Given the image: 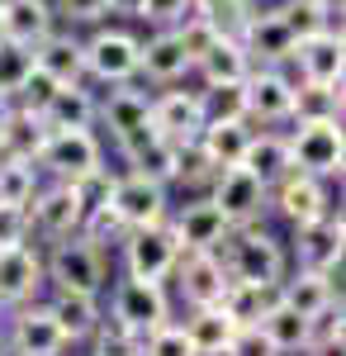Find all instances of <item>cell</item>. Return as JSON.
<instances>
[{"label": "cell", "instance_id": "obj_21", "mask_svg": "<svg viewBox=\"0 0 346 356\" xmlns=\"http://www.w3.org/2000/svg\"><path fill=\"white\" fill-rule=\"evenodd\" d=\"M138 76H147L157 86H171L181 76H190V57L171 29H157V33L138 38Z\"/></svg>", "mask_w": 346, "mask_h": 356}, {"label": "cell", "instance_id": "obj_34", "mask_svg": "<svg viewBox=\"0 0 346 356\" xmlns=\"http://www.w3.org/2000/svg\"><path fill=\"white\" fill-rule=\"evenodd\" d=\"M242 166L261 181V186H275L285 171H290V143H285V134H270V129H252V143H247V157H242Z\"/></svg>", "mask_w": 346, "mask_h": 356}, {"label": "cell", "instance_id": "obj_9", "mask_svg": "<svg viewBox=\"0 0 346 356\" xmlns=\"http://www.w3.org/2000/svg\"><path fill=\"white\" fill-rule=\"evenodd\" d=\"M109 318H119L124 328L133 332H147L161 328V323H171V295H166V285L161 280H114V290H109Z\"/></svg>", "mask_w": 346, "mask_h": 356}, {"label": "cell", "instance_id": "obj_18", "mask_svg": "<svg viewBox=\"0 0 346 356\" xmlns=\"http://www.w3.org/2000/svg\"><path fill=\"white\" fill-rule=\"evenodd\" d=\"M238 43L242 53L252 57V67H275L294 53V33L285 29V19L275 10H252L247 24L238 29Z\"/></svg>", "mask_w": 346, "mask_h": 356}, {"label": "cell", "instance_id": "obj_6", "mask_svg": "<svg viewBox=\"0 0 346 356\" xmlns=\"http://www.w3.org/2000/svg\"><path fill=\"white\" fill-rule=\"evenodd\" d=\"M105 166V143L95 138V129H62V134H48L43 152H38V171L43 181H81L85 171Z\"/></svg>", "mask_w": 346, "mask_h": 356}, {"label": "cell", "instance_id": "obj_20", "mask_svg": "<svg viewBox=\"0 0 346 356\" xmlns=\"http://www.w3.org/2000/svg\"><path fill=\"white\" fill-rule=\"evenodd\" d=\"M152 129L171 143H195V134L204 129L199 90H161V95H152Z\"/></svg>", "mask_w": 346, "mask_h": 356}, {"label": "cell", "instance_id": "obj_42", "mask_svg": "<svg viewBox=\"0 0 346 356\" xmlns=\"http://www.w3.org/2000/svg\"><path fill=\"white\" fill-rule=\"evenodd\" d=\"M28 72H33V48H28V43H15V38H5V33H0V90H5V95H15V90L24 86Z\"/></svg>", "mask_w": 346, "mask_h": 356}, {"label": "cell", "instance_id": "obj_10", "mask_svg": "<svg viewBox=\"0 0 346 356\" xmlns=\"http://www.w3.org/2000/svg\"><path fill=\"white\" fill-rule=\"evenodd\" d=\"M209 204L228 219V228H242V223H261V214L270 204V191L247 166H223V171H213V181H209Z\"/></svg>", "mask_w": 346, "mask_h": 356}, {"label": "cell", "instance_id": "obj_1", "mask_svg": "<svg viewBox=\"0 0 346 356\" xmlns=\"http://www.w3.org/2000/svg\"><path fill=\"white\" fill-rule=\"evenodd\" d=\"M213 257L223 261L228 280H242V285H266V280H285L290 271V252L285 243L261 228V223H242V228H228L223 243L213 247Z\"/></svg>", "mask_w": 346, "mask_h": 356}, {"label": "cell", "instance_id": "obj_3", "mask_svg": "<svg viewBox=\"0 0 346 356\" xmlns=\"http://www.w3.org/2000/svg\"><path fill=\"white\" fill-rule=\"evenodd\" d=\"M290 166L318 181H337L346 162V138H342V119H313V124H294L290 134Z\"/></svg>", "mask_w": 346, "mask_h": 356}, {"label": "cell", "instance_id": "obj_55", "mask_svg": "<svg viewBox=\"0 0 346 356\" xmlns=\"http://www.w3.org/2000/svg\"><path fill=\"white\" fill-rule=\"evenodd\" d=\"M0 356H5V332H0Z\"/></svg>", "mask_w": 346, "mask_h": 356}, {"label": "cell", "instance_id": "obj_28", "mask_svg": "<svg viewBox=\"0 0 346 356\" xmlns=\"http://www.w3.org/2000/svg\"><path fill=\"white\" fill-rule=\"evenodd\" d=\"M247 143H252V124H247V119H242V124H204V129L195 134V147H199V157H204L213 171L242 166Z\"/></svg>", "mask_w": 346, "mask_h": 356}, {"label": "cell", "instance_id": "obj_52", "mask_svg": "<svg viewBox=\"0 0 346 356\" xmlns=\"http://www.w3.org/2000/svg\"><path fill=\"white\" fill-rule=\"evenodd\" d=\"M105 15H124V19H138V15H142V0H105Z\"/></svg>", "mask_w": 346, "mask_h": 356}, {"label": "cell", "instance_id": "obj_51", "mask_svg": "<svg viewBox=\"0 0 346 356\" xmlns=\"http://www.w3.org/2000/svg\"><path fill=\"white\" fill-rule=\"evenodd\" d=\"M304 356H346V337H342V332H332V337H313Z\"/></svg>", "mask_w": 346, "mask_h": 356}, {"label": "cell", "instance_id": "obj_12", "mask_svg": "<svg viewBox=\"0 0 346 356\" xmlns=\"http://www.w3.org/2000/svg\"><path fill=\"white\" fill-rule=\"evenodd\" d=\"M95 124H105L114 147H129L142 134H152V95L138 86H109V95H100L95 105Z\"/></svg>", "mask_w": 346, "mask_h": 356}, {"label": "cell", "instance_id": "obj_7", "mask_svg": "<svg viewBox=\"0 0 346 356\" xmlns=\"http://www.w3.org/2000/svg\"><path fill=\"white\" fill-rule=\"evenodd\" d=\"M342 247H346L342 209H327L322 219L294 228V261L304 271H322L337 290H342Z\"/></svg>", "mask_w": 346, "mask_h": 356}, {"label": "cell", "instance_id": "obj_11", "mask_svg": "<svg viewBox=\"0 0 346 356\" xmlns=\"http://www.w3.org/2000/svg\"><path fill=\"white\" fill-rule=\"evenodd\" d=\"M114 219L124 228H152V223H166L171 219V200H166V186L147 181V176H114V191H109V204H105Z\"/></svg>", "mask_w": 346, "mask_h": 356}, {"label": "cell", "instance_id": "obj_14", "mask_svg": "<svg viewBox=\"0 0 346 356\" xmlns=\"http://www.w3.org/2000/svg\"><path fill=\"white\" fill-rule=\"evenodd\" d=\"M270 209L290 223V228L322 219V214L332 209L327 181H318V176H304V171H294V166H290V171H285V176L270 186Z\"/></svg>", "mask_w": 346, "mask_h": 356}, {"label": "cell", "instance_id": "obj_24", "mask_svg": "<svg viewBox=\"0 0 346 356\" xmlns=\"http://www.w3.org/2000/svg\"><path fill=\"white\" fill-rule=\"evenodd\" d=\"M242 95H247V124H285L290 119L294 90L270 67H252V76L242 81Z\"/></svg>", "mask_w": 346, "mask_h": 356}, {"label": "cell", "instance_id": "obj_16", "mask_svg": "<svg viewBox=\"0 0 346 356\" xmlns=\"http://www.w3.org/2000/svg\"><path fill=\"white\" fill-rule=\"evenodd\" d=\"M294 67L299 76L313 86H337L342 81V67H346V43H342V24L322 29V33H308L294 43Z\"/></svg>", "mask_w": 346, "mask_h": 356}, {"label": "cell", "instance_id": "obj_22", "mask_svg": "<svg viewBox=\"0 0 346 356\" xmlns=\"http://www.w3.org/2000/svg\"><path fill=\"white\" fill-rule=\"evenodd\" d=\"M33 67L48 72L57 86H85V57H81V38L72 29H53L48 38L33 43Z\"/></svg>", "mask_w": 346, "mask_h": 356}, {"label": "cell", "instance_id": "obj_54", "mask_svg": "<svg viewBox=\"0 0 346 356\" xmlns=\"http://www.w3.org/2000/svg\"><path fill=\"white\" fill-rule=\"evenodd\" d=\"M15 110V105H10V95H5V90H0V119H5V114Z\"/></svg>", "mask_w": 346, "mask_h": 356}, {"label": "cell", "instance_id": "obj_23", "mask_svg": "<svg viewBox=\"0 0 346 356\" xmlns=\"http://www.w3.org/2000/svg\"><path fill=\"white\" fill-rule=\"evenodd\" d=\"M119 152H124V162H129L133 176H147V181H157V186H176V171H181V143L161 138L157 129L142 134L138 143H129V147H119Z\"/></svg>", "mask_w": 346, "mask_h": 356}, {"label": "cell", "instance_id": "obj_48", "mask_svg": "<svg viewBox=\"0 0 346 356\" xmlns=\"http://www.w3.org/2000/svg\"><path fill=\"white\" fill-rule=\"evenodd\" d=\"M186 15H190V0H142L138 19H147V24H157V29H176Z\"/></svg>", "mask_w": 346, "mask_h": 356}, {"label": "cell", "instance_id": "obj_31", "mask_svg": "<svg viewBox=\"0 0 346 356\" xmlns=\"http://www.w3.org/2000/svg\"><path fill=\"white\" fill-rule=\"evenodd\" d=\"M181 328H186L195 356H223L228 342H233V332H238V323L223 314V304H204V309H190V318Z\"/></svg>", "mask_w": 346, "mask_h": 356}, {"label": "cell", "instance_id": "obj_30", "mask_svg": "<svg viewBox=\"0 0 346 356\" xmlns=\"http://www.w3.org/2000/svg\"><path fill=\"white\" fill-rule=\"evenodd\" d=\"M43 143H48L43 119H33V114H24V110H10L0 119V162H33L38 166Z\"/></svg>", "mask_w": 346, "mask_h": 356}, {"label": "cell", "instance_id": "obj_35", "mask_svg": "<svg viewBox=\"0 0 346 356\" xmlns=\"http://www.w3.org/2000/svg\"><path fill=\"white\" fill-rule=\"evenodd\" d=\"M256 328L270 337V347L280 356H290V352H308V342H313V318H304L299 309H290V304L280 300L275 309H270L266 318L256 323Z\"/></svg>", "mask_w": 346, "mask_h": 356}, {"label": "cell", "instance_id": "obj_4", "mask_svg": "<svg viewBox=\"0 0 346 356\" xmlns=\"http://www.w3.org/2000/svg\"><path fill=\"white\" fill-rule=\"evenodd\" d=\"M85 57V81L100 86H133L138 81V33L129 29H95L90 38H81Z\"/></svg>", "mask_w": 346, "mask_h": 356}, {"label": "cell", "instance_id": "obj_43", "mask_svg": "<svg viewBox=\"0 0 346 356\" xmlns=\"http://www.w3.org/2000/svg\"><path fill=\"white\" fill-rule=\"evenodd\" d=\"M57 90H62V86H57L48 72H38V67H33V72L24 76V86L10 95V105H15V110H24V114H33V119H43V110L53 105Z\"/></svg>", "mask_w": 346, "mask_h": 356}, {"label": "cell", "instance_id": "obj_25", "mask_svg": "<svg viewBox=\"0 0 346 356\" xmlns=\"http://www.w3.org/2000/svg\"><path fill=\"white\" fill-rule=\"evenodd\" d=\"M57 29L53 5L48 0H0V33L15 38V43H38Z\"/></svg>", "mask_w": 346, "mask_h": 356}, {"label": "cell", "instance_id": "obj_37", "mask_svg": "<svg viewBox=\"0 0 346 356\" xmlns=\"http://www.w3.org/2000/svg\"><path fill=\"white\" fill-rule=\"evenodd\" d=\"M43 186V171L33 162H0V204L28 209V200Z\"/></svg>", "mask_w": 346, "mask_h": 356}, {"label": "cell", "instance_id": "obj_13", "mask_svg": "<svg viewBox=\"0 0 346 356\" xmlns=\"http://www.w3.org/2000/svg\"><path fill=\"white\" fill-rule=\"evenodd\" d=\"M5 352L10 356H62L67 337L57 328V318L48 314V304H19L10 314V332H5Z\"/></svg>", "mask_w": 346, "mask_h": 356}, {"label": "cell", "instance_id": "obj_49", "mask_svg": "<svg viewBox=\"0 0 346 356\" xmlns=\"http://www.w3.org/2000/svg\"><path fill=\"white\" fill-rule=\"evenodd\" d=\"M223 356H280V352L270 347V337H266L261 328H238Z\"/></svg>", "mask_w": 346, "mask_h": 356}, {"label": "cell", "instance_id": "obj_15", "mask_svg": "<svg viewBox=\"0 0 346 356\" xmlns=\"http://www.w3.org/2000/svg\"><path fill=\"white\" fill-rule=\"evenodd\" d=\"M43 247L19 243V247H0V309H19L43 295Z\"/></svg>", "mask_w": 346, "mask_h": 356}, {"label": "cell", "instance_id": "obj_45", "mask_svg": "<svg viewBox=\"0 0 346 356\" xmlns=\"http://www.w3.org/2000/svg\"><path fill=\"white\" fill-rule=\"evenodd\" d=\"M176 38H181V48H186V57H190V72H195V62L213 48V38H218V29L209 24V19H199V15H186L181 24L171 29Z\"/></svg>", "mask_w": 346, "mask_h": 356}, {"label": "cell", "instance_id": "obj_2", "mask_svg": "<svg viewBox=\"0 0 346 356\" xmlns=\"http://www.w3.org/2000/svg\"><path fill=\"white\" fill-rule=\"evenodd\" d=\"M43 280H48L53 295H95L100 300L109 285V257L85 233L48 243V252H43Z\"/></svg>", "mask_w": 346, "mask_h": 356}, {"label": "cell", "instance_id": "obj_44", "mask_svg": "<svg viewBox=\"0 0 346 356\" xmlns=\"http://www.w3.org/2000/svg\"><path fill=\"white\" fill-rule=\"evenodd\" d=\"M114 176H119V171H109V166H95V171H85L81 181H72V191H76L81 209H85V219H90L95 209H105V204H109V191H114Z\"/></svg>", "mask_w": 346, "mask_h": 356}, {"label": "cell", "instance_id": "obj_32", "mask_svg": "<svg viewBox=\"0 0 346 356\" xmlns=\"http://www.w3.org/2000/svg\"><path fill=\"white\" fill-rule=\"evenodd\" d=\"M95 105L100 95L90 86H62L53 95V105L43 110V129L62 134V129H95Z\"/></svg>", "mask_w": 346, "mask_h": 356}, {"label": "cell", "instance_id": "obj_19", "mask_svg": "<svg viewBox=\"0 0 346 356\" xmlns=\"http://www.w3.org/2000/svg\"><path fill=\"white\" fill-rule=\"evenodd\" d=\"M166 228H171L181 252H213L223 243V233H228V219L209 204V195H195L190 204H181L176 219H166Z\"/></svg>", "mask_w": 346, "mask_h": 356}, {"label": "cell", "instance_id": "obj_33", "mask_svg": "<svg viewBox=\"0 0 346 356\" xmlns=\"http://www.w3.org/2000/svg\"><path fill=\"white\" fill-rule=\"evenodd\" d=\"M48 314L57 318L67 347H72V342H90V332L100 328V318H105V309H100L95 295H53V300H48Z\"/></svg>", "mask_w": 346, "mask_h": 356}, {"label": "cell", "instance_id": "obj_29", "mask_svg": "<svg viewBox=\"0 0 346 356\" xmlns=\"http://www.w3.org/2000/svg\"><path fill=\"white\" fill-rule=\"evenodd\" d=\"M223 314L238 323V328H256L270 309L280 304V280H266V285H242V280H228L223 290Z\"/></svg>", "mask_w": 346, "mask_h": 356}, {"label": "cell", "instance_id": "obj_46", "mask_svg": "<svg viewBox=\"0 0 346 356\" xmlns=\"http://www.w3.org/2000/svg\"><path fill=\"white\" fill-rule=\"evenodd\" d=\"M142 356H195V347H190L186 328L171 318V323H161L142 337Z\"/></svg>", "mask_w": 346, "mask_h": 356}, {"label": "cell", "instance_id": "obj_56", "mask_svg": "<svg viewBox=\"0 0 346 356\" xmlns=\"http://www.w3.org/2000/svg\"><path fill=\"white\" fill-rule=\"evenodd\" d=\"M5 356H10V352H5Z\"/></svg>", "mask_w": 346, "mask_h": 356}, {"label": "cell", "instance_id": "obj_50", "mask_svg": "<svg viewBox=\"0 0 346 356\" xmlns=\"http://www.w3.org/2000/svg\"><path fill=\"white\" fill-rule=\"evenodd\" d=\"M28 243V214L15 204H0V247H19Z\"/></svg>", "mask_w": 346, "mask_h": 356}, {"label": "cell", "instance_id": "obj_40", "mask_svg": "<svg viewBox=\"0 0 346 356\" xmlns=\"http://www.w3.org/2000/svg\"><path fill=\"white\" fill-rule=\"evenodd\" d=\"M204 124H242L247 119V95L242 86H204Z\"/></svg>", "mask_w": 346, "mask_h": 356}, {"label": "cell", "instance_id": "obj_5", "mask_svg": "<svg viewBox=\"0 0 346 356\" xmlns=\"http://www.w3.org/2000/svg\"><path fill=\"white\" fill-rule=\"evenodd\" d=\"M28 243H62V238H76L85 209H81L76 191L67 181H43L38 195L28 200Z\"/></svg>", "mask_w": 346, "mask_h": 356}, {"label": "cell", "instance_id": "obj_38", "mask_svg": "<svg viewBox=\"0 0 346 356\" xmlns=\"http://www.w3.org/2000/svg\"><path fill=\"white\" fill-rule=\"evenodd\" d=\"M275 15L285 19V29L294 33V43H299V38H308V33H322V29L342 24V19H332V15L322 10L318 0H280V5H275Z\"/></svg>", "mask_w": 346, "mask_h": 356}, {"label": "cell", "instance_id": "obj_47", "mask_svg": "<svg viewBox=\"0 0 346 356\" xmlns=\"http://www.w3.org/2000/svg\"><path fill=\"white\" fill-rule=\"evenodd\" d=\"M48 5H53V19H62L67 29L105 19V0H48Z\"/></svg>", "mask_w": 346, "mask_h": 356}, {"label": "cell", "instance_id": "obj_41", "mask_svg": "<svg viewBox=\"0 0 346 356\" xmlns=\"http://www.w3.org/2000/svg\"><path fill=\"white\" fill-rule=\"evenodd\" d=\"M252 10H256L252 0H190V15L209 19L218 33H233V38H238V29L247 24V15H252Z\"/></svg>", "mask_w": 346, "mask_h": 356}, {"label": "cell", "instance_id": "obj_26", "mask_svg": "<svg viewBox=\"0 0 346 356\" xmlns=\"http://www.w3.org/2000/svg\"><path fill=\"white\" fill-rule=\"evenodd\" d=\"M195 72H199L204 86H242L247 76H252V57L242 53V43L233 38V33H218L213 48L195 62Z\"/></svg>", "mask_w": 346, "mask_h": 356}, {"label": "cell", "instance_id": "obj_17", "mask_svg": "<svg viewBox=\"0 0 346 356\" xmlns=\"http://www.w3.org/2000/svg\"><path fill=\"white\" fill-rule=\"evenodd\" d=\"M171 275H176V290H181V300L190 309L218 304L223 290H228V271H223V261L213 252H181V261H176Z\"/></svg>", "mask_w": 346, "mask_h": 356}, {"label": "cell", "instance_id": "obj_36", "mask_svg": "<svg viewBox=\"0 0 346 356\" xmlns=\"http://www.w3.org/2000/svg\"><path fill=\"white\" fill-rule=\"evenodd\" d=\"M290 119L294 124H313V119H342V81L337 86H313L304 81L290 100Z\"/></svg>", "mask_w": 346, "mask_h": 356}, {"label": "cell", "instance_id": "obj_27", "mask_svg": "<svg viewBox=\"0 0 346 356\" xmlns=\"http://www.w3.org/2000/svg\"><path fill=\"white\" fill-rule=\"evenodd\" d=\"M280 300L290 304V309H299L304 318H318L327 304H337L342 300V290L327 280L322 271H285V280H280Z\"/></svg>", "mask_w": 346, "mask_h": 356}, {"label": "cell", "instance_id": "obj_39", "mask_svg": "<svg viewBox=\"0 0 346 356\" xmlns=\"http://www.w3.org/2000/svg\"><path fill=\"white\" fill-rule=\"evenodd\" d=\"M90 356H142V332L124 328L119 318H100V328L90 332Z\"/></svg>", "mask_w": 346, "mask_h": 356}, {"label": "cell", "instance_id": "obj_8", "mask_svg": "<svg viewBox=\"0 0 346 356\" xmlns=\"http://www.w3.org/2000/svg\"><path fill=\"white\" fill-rule=\"evenodd\" d=\"M119 252H124V275H129V280H161V285H166L171 271H176V261H181V247H176V238H171L166 223L129 228L124 243H119Z\"/></svg>", "mask_w": 346, "mask_h": 356}, {"label": "cell", "instance_id": "obj_53", "mask_svg": "<svg viewBox=\"0 0 346 356\" xmlns=\"http://www.w3.org/2000/svg\"><path fill=\"white\" fill-rule=\"evenodd\" d=\"M322 10H327V15H332V19H342V0H318Z\"/></svg>", "mask_w": 346, "mask_h": 356}]
</instances>
